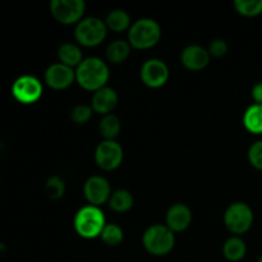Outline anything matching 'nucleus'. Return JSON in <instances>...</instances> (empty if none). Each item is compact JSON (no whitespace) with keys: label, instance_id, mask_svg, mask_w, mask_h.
I'll use <instances>...</instances> for the list:
<instances>
[{"label":"nucleus","instance_id":"f257e3e1","mask_svg":"<svg viewBox=\"0 0 262 262\" xmlns=\"http://www.w3.org/2000/svg\"><path fill=\"white\" fill-rule=\"evenodd\" d=\"M109 67L96 56L83 59L76 69V81L86 91L96 92L109 81Z\"/></svg>","mask_w":262,"mask_h":262},{"label":"nucleus","instance_id":"f03ea898","mask_svg":"<svg viewBox=\"0 0 262 262\" xmlns=\"http://www.w3.org/2000/svg\"><path fill=\"white\" fill-rule=\"evenodd\" d=\"M106 225L104 212L101 209L92 205L82 207L74 216V229L79 237L84 239H94L101 235L102 229Z\"/></svg>","mask_w":262,"mask_h":262},{"label":"nucleus","instance_id":"7ed1b4c3","mask_svg":"<svg viewBox=\"0 0 262 262\" xmlns=\"http://www.w3.org/2000/svg\"><path fill=\"white\" fill-rule=\"evenodd\" d=\"M160 25L152 18H141L136 20L128 30V42L138 50L154 48L160 41Z\"/></svg>","mask_w":262,"mask_h":262},{"label":"nucleus","instance_id":"20e7f679","mask_svg":"<svg viewBox=\"0 0 262 262\" xmlns=\"http://www.w3.org/2000/svg\"><path fill=\"white\" fill-rule=\"evenodd\" d=\"M142 243L145 250L152 256H165L174 248L176 237L166 225L155 224L145 230Z\"/></svg>","mask_w":262,"mask_h":262},{"label":"nucleus","instance_id":"39448f33","mask_svg":"<svg viewBox=\"0 0 262 262\" xmlns=\"http://www.w3.org/2000/svg\"><path fill=\"white\" fill-rule=\"evenodd\" d=\"M107 27L104 20L96 17H89L77 23L74 37L77 42L86 48L100 45L106 37Z\"/></svg>","mask_w":262,"mask_h":262},{"label":"nucleus","instance_id":"423d86ee","mask_svg":"<svg viewBox=\"0 0 262 262\" xmlns=\"http://www.w3.org/2000/svg\"><path fill=\"white\" fill-rule=\"evenodd\" d=\"M224 224L230 233L241 235L247 233L253 224V211L245 202H234L225 210Z\"/></svg>","mask_w":262,"mask_h":262},{"label":"nucleus","instance_id":"0eeeda50","mask_svg":"<svg viewBox=\"0 0 262 262\" xmlns=\"http://www.w3.org/2000/svg\"><path fill=\"white\" fill-rule=\"evenodd\" d=\"M86 10L83 0H53L50 12L61 25H74L82 20Z\"/></svg>","mask_w":262,"mask_h":262},{"label":"nucleus","instance_id":"6e6552de","mask_svg":"<svg viewBox=\"0 0 262 262\" xmlns=\"http://www.w3.org/2000/svg\"><path fill=\"white\" fill-rule=\"evenodd\" d=\"M124 152L117 141L104 140L95 150V161L97 166L105 171H112L119 168L122 164Z\"/></svg>","mask_w":262,"mask_h":262},{"label":"nucleus","instance_id":"1a4fd4ad","mask_svg":"<svg viewBox=\"0 0 262 262\" xmlns=\"http://www.w3.org/2000/svg\"><path fill=\"white\" fill-rule=\"evenodd\" d=\"M12 94L20 104H33L42 95V84L36 77L22 76L13 83Z\"/></svg>","mask_w":262,"mask_h":262},{"label":"nucleus","instance_id":"9d476101","mask_svg":"<svg viewBox=\"0 0 262 262\" xmlns=\"http://www.w3.org/2000/svg\"><path fill=\"white\" fill-rule=\"evenodd\" d=\"M141 79L150 89H160L168 82L169 68L160 59H148L141 67Z\"/></svg>","mask_w":262,"mask_h":262},{"label":"nucleus","instance_id":"9b49d317","mask_svg":"<svg viewBox=\"0 0 262 262\" xmlns=\"http://www.w3.org/2000/svg\"><path fill=\"white\" fill-rule=\"evenodd\" d=\"M83 193L90 205L99 207L109 201L112 196V188L109 182L104 177L94 176L87 179L84 183Z\"/></svg>","mask_w":262,"mask_h":262},{"label":"nucleus","instance_id":"f8f14e48","mask_svg":"<svg viewBox=\"0 0 262 262\" xmlns=\"http://www.w3.org/2000/svg\"><path fill=\"white\" fill-rule=\"evenodd\" d=\"M76 81V71L61 63L51 64L45 72V82L53 90H66Z\"/></svg>","mask_w":262,"mask_h":262},{"label":"nucleus","instance_id":"ddd939ff","mask_svg":"<svg viewBox=\"0 0 262 262\" xmlns=\"http://www.w3.org/2000/svg\"><path fill=\"white\" fill-rule=\"evenodd\" d=\"M210 54L207 49L200 45L187 46L181 54V61L188 71L199 72L206 68L210 63Z\"/></svg>","mask_w":262,"mask_h":262},{"label":"nucleus","instance_id":"4468645a","mask_svg":"<svg viewBox=\"0 0 262 262\" xmlns=\"http://www.w3.org/2000/svg\"><path fill=\"white\" fill-rule=\"evenodd\" d=\"M192 223V211L187 205L176 204L168 210L166 227L171 232H184Z\"/></svg>","mask_w":262,"mask_h":262},{"label":"nucleus","instance_id":"2eb2a0df","mask_svg":"<svg viewBox=\"0 0 262 262\" xmlns=\"http://www.w3.org/2000/svg\"><path fill=\"white\" fill-rule=\"evenodd\" d=\"M118 104V94L115 90L110 87H102L94 92L91 100V107L95 113H99L102 117L107 114H112Z\"/></svg>","mask_w":262,"mask_h":262},{"label":"nucleus","instance_id":"dca6fc26","mask_svg":"<svg viewBox=\"0 0 262 262\" xmlns=\"http://www.w3.org/2000/svg\"><path fill=\"white\" fill-rule=\"evenodd\" d=\"M58 59L59 63L64 64V66L71 67V68L76 67L77 68L83 61V55H82V50L79 49L78 45L66 42L59 46Z\"/></svg>","mask_w":262,"mask_h":262},{"label":"nucleus","instance_id":"f3484780","mask_svg":"<svg viewBox=\"0 0 262 262\" xmlns=\"http://www.w3.org/2000/svg\"><path fill=\"white\" fill-rule=\"evenodd\" d=\"M247 253V246L245 241L239 237H232L223 246V255L230 262H238L243 260Z\"/></svg>","mask_w":262,"mask_h":262},{"label":"nucleus","instance_id":"a211bd4d","mask_svg":"<svg viewBox=\"0 0 262 262\" xmlns=\"http://www.w3.org/2000/svg\"><path fill=\"white\" fill-rule=\"evenodd\" d=\"M245 128L252 135H262V105L253 104L243 115Z\"/></svg>","mask_w":262,"mask_h":262},{"label":"nucleus","instance_id":"6ab92c4d","mask_svg":"<svg viewBox=\"0 0 262 262\" xmlns=\"http://www.w3.org/2000/svg\"><path fill=\"white\" fill-rule=\"evenodd\" d=\"M107 204L113 211L127 212L133 207L135 199H133V194L127 189H117L112 193Z\"/></svg>","mask_w":262,"mask_h":262},{"label":"nucleus","instance_id":"aec40b11","mask_svg":"<svg viewBox=\"0 0 262 262\" xmlns=\"http://www.w3.org/2000/svg\"><path fill=\"white\" fill-rule=\"evenodd\" d=\"M130 54V45L128 41L115 40L107 46L106 58L112 64L124 63Z\"/></svg>","mask_w":262,"mask_h":262},{"label":"nucleus","instance_id":"412c9836","mask_svg":"<svg viewBox=\"0 0 262 262\" xmlns=\"http://www.w3.org/2000/svg\"><path fill=\"white\" fill-rule=\"evenodd\" d=\"M105 25L107 30H112L117 33L123 32L130 28V17L125 10L115 9L107 14Z\"/></svg>","mask_w":262,"mask_h":262},{"label":"nucleus","instance_id":"4be33fe9","mask_svg":"<svg viewBox=\"0 0 262 262\" xmlns=\"http://www.w3.org/2000/svg\"><path fill=\"white\" fill-rule=\"evenodd\" d=\"M100 133L102 137L106 141H115V138L119 136L120 129H122V124L117 115L107 114L104 115L100 120L99 124Z\"/></svg>","mask_w":262,"mask_h":262},{"label":"nucleus","instance_id":"5701e85b","mask_svg":"<svg viewBox=\"0 0 262 262\" xmlns=\"http://www.w3.org/2000/svg\"><path fill=\"white\" fill-rule=\"evenodd\" d=\"M101 239L109 247H117L124 239V232L117 224H106L101 232Z\"/></svg>","mask_w":262,"mask_h":262},{"label":"nucleus","instance_id":"b1692460","mask_svg":"<svg viewBox=\"0 0 262 262\" xmlns=\"http://www.w3.org/2000/svg\"><path fill=\"white\" fill-rule=\"evenodd\" d=\"M234 8L245 17H256L262 13V0H235Z\"/></svg>","mask_w":262,"mask_h":262},{"label":"nucleus","instance_id":"393cba45","mask_svg":"<svg viewBox=\"0 0 262 262\" xmlns=\"http://www.w3.org/2000/svg\"><path fill=\"white\" fill-rule=\"evenodd\" d=\"M46 194L50 200H59L66 193V182L59 176H53L46 181Z\"/></svg>","mask_w":262,"mask_h":262},{"label":"nucleus","instance_id":"a878e982","mask_svg":"<svg viewBox=\"0 0 262 262\" xmlns=\"http://www.w3.org/2000/svg\"><path fill=\"white\" fill-rule=\"evenodd\" d=\"M92 113H94V110H92L91 105H77L72 109L71 119L74 124L83 125L91 119Z\"/></svg>","mask_w":262,"mask_h":262},{"label":"nucleus","instance_id":"bb28decb","mask_svg":"<svg viewBox=\"0 0 262 262\" xmlns=\"http://www.w3.org/2000/svg\"><path fill=\"white\" fill-rule=\"evenodd\" d=\"M248 160L253 168L262 171V140L256 141L251 145L248 150Z\"/></svg>","mask_w":262,"mask_h":262},{"label":"nucleus","instance_id":"cd10ccee","mask_svg":"<svg viewBox=\"0 0 262 262\" xmlns=\"http://www.w3.org/2000/svg\"><path fill=\"white\" fill-rule=\"evenodd\" d=\"M210 56H214V58H223L225 54L228 53V43L227 41L223 40V38H215L210 42L209 49Z\"/></svg>","mask_w":262,"mask_h":262},{"label":"nucleus","instance_id":"c85d7f7f","mask_svg":"<svg viewBox=\"0 0 262 262\" xmlns=\"http://www.w3.org/2000/svg\"><path fill=\"white\" fill-rule=\"evenodd\" d=\"M252 99L255 100V104L262 105V82H258L253 86Z\"/></svg>","mask_w":262,"mask_h":262},{"label":"nucleus","instance_id":"c756f323","mask_svg":"<svg viewBox=\"0 0 262 262\" xmlns=\"http://www.w3.org/2000/svg\"><path fill=\"white\" fill-rule=\"evenodd\" d=\"M5 252H7V247H5L4 243H0V257L4 256Z\"/></svg>","mask_w":262,"mask_h":262},{"label":"nucleus","instance_id":"7c9ffc66","mask_svg":"<svg viewBox=\"0 0 262 262\" xmlns=\"http://www.w3.org/2000/svg\"><path fill=\"white\" fill-rule=\"evenodd\" d=\"M257 262H262V255L260 256V257H258V260H257Z\"/></svg>","mask_w":262,"mask_h":262}]
</instances>
